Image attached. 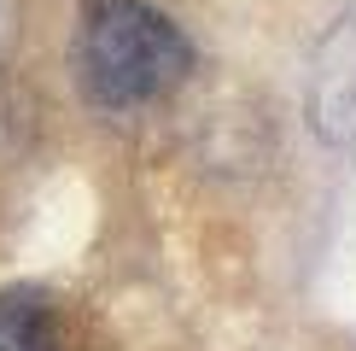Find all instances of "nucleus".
Masks as SVG:
<instances>
[{
    "label": "nucleus",
    "mask_w": 356,
    "mask_h": 351,
    "mask_svg": "<svg viewBox=\"0 0 356 351\" xmlns=\"http://www.w3.org/2000/svg\"><path fill=\"white\" fill-rule=\"evenodd\" d=\"M76 65L99 111H140L187 82L193 47L164 12L140 0H88Z\"/></svg>",
    "instance_id": "obj_1"
},
{
    "label": "nucleus",
    "mask_w": 356,
    "mask_h": 351,
    "mask_svg": "<svg viewBox=\"0 0 356 351\" xmlns=\"http://www.w3.org/2000/svg\"><path fill=\"white\" fill-rule=\"evenodd\" d=\"M29 129V100L12 82H0V146H18Z\"/></svg>",
    "instance_id": "obj_4"
},
{
    "label": "nucleus",
    "mask_w": 356,
    "mask_h": 351,
    "mask_svg": "<svg viewBox=\"0 0 356 351\" xmlns=\"http://www.w3.org/2000/svg\"><path fill=\"white\" fill-rule=\"evenodd\" d=\"M0 351H58L41 292H0Z\"/></svg>",
    "instance_id": "obj_3"
},
{
    "label": "nucleus",
    "mask_w": 356,
    "mask_h": 351,
    "mask_svg": "<svg viewBox=\"0 0 356 351\" xmlns=\"http://www.w3.org/2000/svg\"><path fill=\"white\" fill-rule=\"evenodd\" d=\"M309 129L333 153H356V12H345L309 53Z\"/></svg>",
    "instance_id": "obj_2"
}]
</instances>
